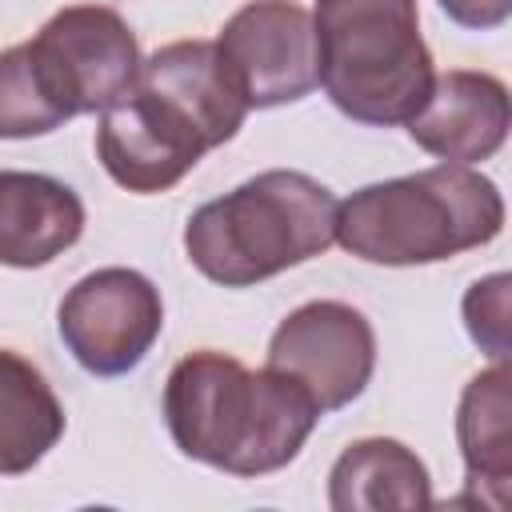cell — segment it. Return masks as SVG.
<instances>
[{
	"mask_svg": "<svg viewBox=\"0 0 512 512\" xmlns=\"http://www.w3.org/2000/svg\"><path fill=\"white\" fill-rule=\"evenodd\" d=\"M508 132V92L484 72H444L432 80L428 100L408 120V136L452 164L492 156Z\"/></svg>",
	"mask_w": 512,
	"mask_h": 512,
	"instance_id": "cell-10",
	"label": "cell"
},
{
	"mask_svg": "<svg viewBox=\"0 0 512 512\" xmlns=\"http://www.w3.org/2000/svg\"><path fill=\"white\" fill-rule=\"evenodd\" d=\"M464 320H468V332L472 340L504 360L508 352V276H488L480 284H472V292L464 296Z\"/></svg>",
	"mask_w": 512,
	"mask_h": 512,
	"instance_id": "cell-15",
	"label": "cell"
},
{
	"mask_svg": "<svg viewBox=\"0 0 512 512\" xmlns=\"http://www.w3.org/2000/svg\"><path fill=\"white\" fill-rule=\"evenodd\" d=\"M460 444L468 480H508V372L496 364L492 372L476 376L460 400Z\"/></svg>",
	"mask_w": 512,
	"mask_h": 512,
	"instance_id": "cell-14",
	"label": "cell"
},
{
	"mask_svg": "<svg viewBox=\"0 0 512 512\" xmlns=\"http://www.w3.org/2000/svg\"><path fill=\"white\" fill-rule=\"evenodd\" d=\"M84 232L80 196L44 172H0V264L40 268Z\"/></svg>",
	"mask_w": 512,
	"mask_h": 512,
	"instance_id": "cell-11",
	"label": "cell"
},
{
	"mask_svg": "<svg viewBox=\"0 0 512 512\" xmlns=\"http://www.w3.org/2000/svg\"><path fill=\"white\" fill-rule=\"evenodd\" d=\"M420 508L428 504L424 464L396 440H360L332 468V508Z\"/></svg>",
	"mask_w": 512,
	"mask_h": 512,
	"instance_id": "cell-13",
	"label": "cell"
},
{
	"mask_svg": "<svg viewBox=\"0 0 512 512\" xmlns=\"http://www.w3.org/2000/svg\"><path fill=\"white\" fill-rule=\"evenodd\" d=\"M160 324V292L132 268L88 272L60 304V336L92 376H124L136 368L156 344Z\"/></svg>",
	"mask_w": 512,
	"mask_h": 512,
	"instance_id": "cell-7",
	"label": "cell"
},
{
	"mask_svg": "<svg viewBox=\"0 0 512 512\" xmlns=\"http://www.w3.org/2000/svg\"><path fill=\"white\" fill-rule=\"evenodd\" d=\"M64 432V412L44 376L0 348V476L28 472Z\"/></svg>",
	"mask_w": 512,
	"mask_h": 512,
	"instance_id": "cell-12",
	"label": "cell"
},
{
	"mask_svg": "<svg viewBox=\"0 0 512 512\" xmlns=\"http://www.w3.org/2000/svg\"><path fill=\"white\" fill-rule=\"evenodd\" d=\"M316 80L360 124H408L432 92L416 0H316Z\"/></svg>",
	"mask_w": 512,
	"mask_h": 512,
	"instance_id": "cell-4",
	"label": "cell"
},
{
	"mask_svg": "<svg viewBox=\"0 0 512 512\" xmlns=\"http://www.w3.org/2000/svg\"><path fill=\"white\" fill-rule=\"evenodd\" d=\"M372 364V324L340 300H312L296 308L268 344V368L300 380L320 412H336L356 400L372 376Z\"/></svg>",
	"mask_w": 512,
	"mask_h": 512,
	"instance_id": "cell-8",
	"label": "cell"
},
{
	"mask_svg": "<svg viewBox=\"0 0 512 512\" xmlns=\"http://www.w3.org/2000/svg\"><path fill=\"white\" fill-rule=\"evenodd\" d=\"M20 48L56 124L80 112H104L132 88L140 72L132 28L104 4H76L56 12Z\"/></svg>",
	"mask_w": 512,
	"mask_h": 512,
	"instance_id": "cell-5",
	"label": "cell"
},
{
	"mask_svg": "<svg viewBox=\"0 0 512 512\" xmlns=\"http://www.w3.org/2000/svg\"><path fill=\"white\" fill-rule=\"evenodd\" d=\"M220 52L236 72L248 108L308 96L316 80L312 16L292 0H252L220 32Z\"/></svg>",
	"mask_w": 512,
	"mask_h": 512,
	"instance_id": "cell-9",
	"label": "cell"
},
{
	"mask_svg": "<svg viewBox=\"0 0 512 512\" xmlns=\"http://www.w3.org/2000/svg\"><path fill=\"white\" fill-rule=\"evenodd\" d=\"M164 416L184 456L232 476H264L296 460L324 412L276 368L248 372L224 352H192L168 376Z\"/></svg>",
	"mask_w": 512,
	"mask_h": 512,
	"instance_id": "cell-1",
	"label": "cell"
},
{
	"mask_svg": "<svg viewBox=\"0 0 512 512\" xmlns=\"http://www.w3.org/2000/svg\"><path fill=\"white\" fill-rule=\"evenodd\" d=\"M340 200L312 176L272 168L192 212L188 260L224 288L260 284L336 240Z\"/></svg>",
	"mask_w": 512,
	"mask_h": 512,
	"instance_id": "cell-2",
	"label": "cell"
},
{
	"mask_svg": "<svg viewBox=\"0 0 512 512\" xmlns=\"http://www.w3.org/2000/svg\"><path fill=\"white\" fill-rule=\"evenodd\" d=\"M440 8L464 28H500L512 0H440Z\"/></svg>",
	"mask_w": 512,
	"mask_h": 512,
	"instance_id": "cell-16",
	"label": "cell"
},
{
	"mask_svg": "<svg viewBox=\"0 0 512 512\" xmlns=\"http://www.w3.org/2000/svg\"><path fill=\"white\" fill-rule=\"evenodd\" d=\"M208 148H216V136L204 128V120L180 96L148 84L140 72L132 88L100 112L96 156L128 192L172 188Z\"/></svg>",
	"mask_w": 512,
	"mask_h": 512,
	"instance_id": "cell-6",
	"label": "cell"
},
{
	"mask_svg": "<svg viewBox=\"0 0 512 512\" xmlns=\"http://www.w3.org/2000/svg\"><path fill=\"white\" fill-rule=\"evenodd\" d=\"M500 224L496 184L468 164H440L352 192L336 212V240L372 264H432L488 244Z\"/></svg>",
	"mask_w": 512,
	"mask_h": 512,
	"instance_id": "cell-3",
	"label": "cell"
}]
</instances>
